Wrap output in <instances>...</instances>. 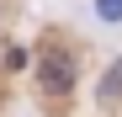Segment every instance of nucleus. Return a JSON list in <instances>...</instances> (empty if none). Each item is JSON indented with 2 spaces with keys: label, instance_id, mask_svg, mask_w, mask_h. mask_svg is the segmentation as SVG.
I'll list each match as a JSON object with an SVG mask.
<instances>
[{
  "label": "nucleus",
  "instance_id": "obj_1",
  "mask_svg": "<svg viewBox=\"0 0 122 117\" xmlns=\"http://www.w3.org/2000/svg\"><path fill=\"white\" fill-rule=\"evenodd\" d=\"M43 85H48V90H69V85H74V64H69L64 53H48V69H43Z\"/></svg>",
  "mask_w": 122,
  "mask_h": 117
},
{
  "label": "nucleus",
  "instance_id": "obj_3",
  "mask_svg": "<svg viewBox=\"0 0 122 117\" xmlns=\"http://www.w3.org/2000/svg\"><path fill=\"white\" fill-rule=\"evenodd\" d=\"M117 85H122V64L112 69V80H106V90H117Z\"/></svg>",
  "mask_w": 122,
  "mask_h": 117
},
{
  "label": "nucleus",
  "instance_id": "obj_2",
  "mask_svg": "<svg viewBox=\"0 0 122 117\" xmlns=\"http://www.w3.org/2000/svg\"><path fill=\"white\" fill-rule=\"evenodd\" d=\"M96 11H101V21H122V0H96Z\"/></svg>",
  "mask_w": 122,
  "mask_h": 117
}]
</instances>
